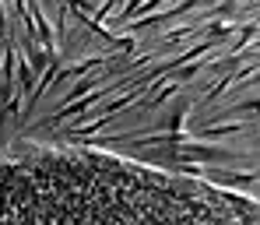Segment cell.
I'll list each match as a JSON object with an SVG mask.
<instances>
[{
  "label": "cell",
  "instance_id": "8fae6325",
  "mask_svg": "<svg viewBox=\"0 0 260 225\" xmlns=\"http://www.w3.org/2000/svg\"><path fill=\"white\" fill-rule=\"evenodd\" d=\"M232 11H236V7H232V4H221V7H218L215 14H221V18H229V14H232Z\"/></svg>",
  "mask_w": 260,
  "mask_h": 225
},
{
  "label": "cell",
  "instance_id": "277c9868",
  "mask_svg": "<svg viewBox=\"0 0 260 225\" xmlns=\"http://www.w3.org/2000/svg\"><path fill=\"white\" fill-rule=\"evenodd\" d=\"M232 36H236V28H232V25H208V28H204V36H201V39H204V43H221V39H232Z\"/></svg>",
  "mask_w": 260,
  "mask_h": 225
},
{
  "label": "cell",
  "instance_id": "5b68a950",
  "mask_svg": "<svg viewBox=\"0 0 260 225\" xmlns=\"http://www.w3.org/2000/svg\"><path fill=\"white\" fill-rule=\"evenodd\" d=\"M215 180H218V183H225V186H243V190H246V186H253V183L260 180V169H257V173H243V176H229V173H218Z\"/></svg>",
  "mask_w": 260,
  "mask_h": 225
},
{
  "label": "cell",
  "instance_id": "6da1fadb",
  "mask_svg": "<svg viewBox=\"0 0 260 225\" xmlns=\"http://www.w3.org/2000/svg\"><path fill=\"white\" fill-rule=\"evenodd\" d=\"M166 155L179 162H236L239 155L229 148H211V144H166Z\"/></svg>",
  "mask_w": 260,
  "mask_h": 225
},
{
  "label": "cell",
  "instance_id": "7a4b0ae2",
  "mask_svg": "<svg viewBox=\"0 0 260 225\" xmlns=\"http://www.w3.org/2000/svg\"><path fill=\"white\" fill-rule=\"evenodd\" d=\"M18 56H21V53H18L14 43L4 46V63H0V102H4V106H0V109H7V106L14 102V88H18V85H14V67H18Z\"/></svg>",
  "mask_w": 260,
  "mask_h": 225
},
{
  "label": "cell",
  "instance_id": "9c48e42d",
  "mask_svg": "<svg viewBox=\"0 0 260 225\" xmlns=\"http://www.w3.org/2000/svg\"><path fill=\"white\" fill-rule=\"evenodd\" d=\"M0 39H7V7L0 4ZM11 43V39H7Z\"/></svg>",
  "mask_w": 260,
  "mask_h": 225
},
{
  "label": "cell",
  "instance_id": "52a82bcc",
  "mask_svg": "<svg viewBox=\"0 0 260 225\" xmlns=\"http://www.w3.org/2000/svg\"><path fill=\"white\" fill-rule=\"evenodd\" d=\"M176 91H179V81H166V88H162V91H155V95H151V99H148L144 106H162L166 99H173Z\"/></svg>",
  "mask_w": 260,
  "mask_h": 225
},
{
  "label": "cell",
  "instance_id": "ba28073f",
  "mask_svg": "<svg viewBox=\"0 0 260 225\" xmlns=\"http://www.w3.org/2000/svg\"><path fill=\"white\" fill-rule=\"evenodd\" d=\"M197 71H201V60H197V63H183V67H179V78H176V81H190V78H193Z\"/></svg>",
  "mask_w": 260,
  "mask_h": 225
},
{
  "label": "cell",
  "instance_id": "3957f363",
  "mask_svg": "<svg viewBox=\"0 0 260 225\" xmlns=\"http://www.w3.org/2000/svg\"><path fill=\"white\" fill-rule=\"evenodd\" d=\"M243 131V123H208V127H201L197 137H229V134H239Z\"/></svg>",
  "mask_w": 260,
  "mask_h": 225
},
{
  "label": "cell",
  "instance_id": "30bf717a",
  "mask_svg": "<svg viewBox=\"0 0 260 225\" xmlns=\"http://www.w3.org/2000/svg\"><path fill=\"white\" fill-rule=\"evenodd\" d=\"M253 85H260V67L250 74V78H246V81H243V88H253Z\"/></svg>",
  "mask_w": 260,
  "mask_h": 225
},
{
  "label": "cell",
  "instance_id": "8992f818",
  "mask_svg": "<svg viewBox=\"0 0 260 225\" xmlns=\"http://www.w3.org/2000/svg\"><path fill=\"white\" fill-rule=\"evenodd\" d=\"M253 116V113H260V99H253V102H239V106H229L225 113H215V120L218 116Z\"/></svg>",
  "mask_w": 260,
  "mask_h": 225
}]
</instances>
